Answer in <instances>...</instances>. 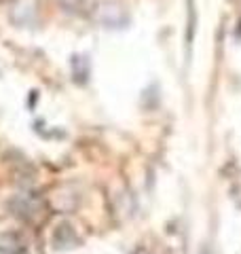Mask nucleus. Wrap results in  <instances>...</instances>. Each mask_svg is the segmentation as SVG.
<instances>
[{"label":"nucleus","mask_w":241,"mask_h":254,"mask_svg":"<svg viewBox=\"0 0 241 254\" xmlns=\"http://www.w3.org/2000/svg\"><path fill=\"white\" fill-rule=\"evenodd\" d=\"M23 242L17 235H2L0 237V254H23Z\"/></svg>","instance_id":"obj_1"}]
</instances>
